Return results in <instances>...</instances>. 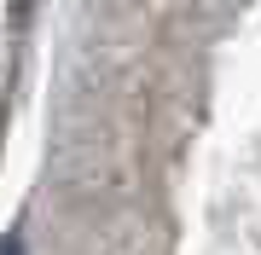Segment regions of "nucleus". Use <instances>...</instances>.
Instances as JSON below:
<instances>
[{
  "label": "nucleus",
  "mask_w": 261,
  "mask_h": 255,
  "mask_svg": "<svg viewBox=\"0 0 261 255\" xmlns=\"http://www.w3.org/2000/svg\"><path fill=\"white\" fill-rule=\"evenodd\" d=\"M0 255H23V238L12 232V238H0Z\"/></svg>",
  "instance_id": "nucleus-1"
}]
</instances>
